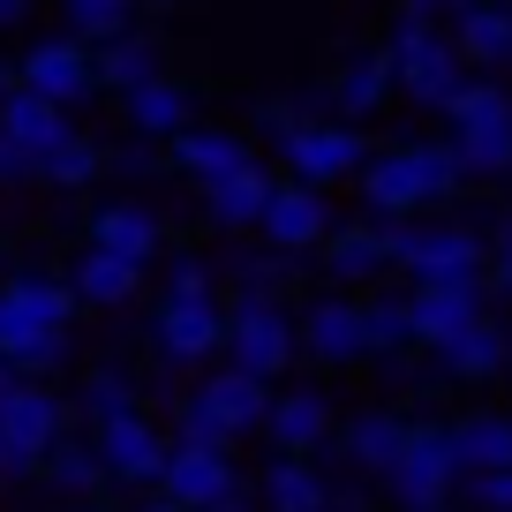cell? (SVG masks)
<instances>
[{
	"label": "cell",
	"mask_w": 512,
	"mask_h": 512,
	"mask_svg": "<svg viewBox=\"0 0 512 512\" xmlns=\"http://www.w3.org/2000/svg\"><path fill=\"white\" fill-rule=\"evenodd\" d=\"M324 279H339V287H369L377 272H392V241H384V226L377 219H354V226H339L332 241H324Z\"/></svg>",
	"instance_id": "cell-21"
},
{
	"label": "cell",
	"mask_w": 512,
	"mask_h": 512,
	"mask_svg": "<svg viewBox=\"0 0 512 512\" xmlns=\"http://www.w3.org/2000/svg\"><path fill=\"white\" fill-rule=\"evenodd\" d=\"M53 8H61V31L83 38V46H113L144 16V0H53Z\"/></svg>",
	"instance_id": "cell-32"
},
{
	"label": "cell",
	"mask_w": 512,
	"mask_h": 512,
	"mask_svg": "<svg viewBox=\"0 0 512 512\" xmlns=\"http://www.w3.org/2000/svg\"><path fill=\"white\" fill-rule=\"evenodd\" d=\"M452 445H460L467 475H497V467H512V415H467V422H452Z\"/></svg>",
	"instance_id": "cell-33"
},
{
	"label": "cell",
	"mask_w": 512,
	"mask_h": 512,
	"mask_svg": "<svg viewBox=\"0 0 512 512\" xmlns=\"http://www.w3.org/2000/svg\"><path fill=\"white\" fill-rule=\"evenodd\" d=\"M68 317H76V287L53 272H8L0 279V354L23 362V377H46L68 362Z\"/></svg>",
	"instance_id": "cell-2"
},
{
	"label": "cell",
	"mask_w": 512,
	"mask_h": 512,
	"mask_svg": "<svg viewBox=\"0 0 512 512\" xmlns=\"http://www.w3.org/2000/svg\"><path fill=\"white\" fill-rule=\"evenodd\" d=\"M76 415L91 422V430H106V422H128V415H144V407H136V384H128L121 369H91V377H83Z\"/></svg>",
	"instance_id": "cell-37"
},
{
	"label": "cell",
	"mask_w": 512,
	"mask_h": 512,
	"mask_svg": "<svg viewBox=\"0 0 512 512\" xmlns=\"http://www.w3.org/2000/svg\"><path fill=\"white\" fill-rule=\"evenodd\" d=\"M16 83L76 113L83 98H98V46H83V38H68V31L61 38H31L23 61H16Z\"/></svg>",
	"instance_id": "cell-10"
},
{
	"label": "cell",
	"mask_w": 512,
	"mask_h": 512,
	"mask_svg": "<svg viewBox=\"0 0 512 512\" xmlns=\"http://www.w3.org/2000/svg\"><path fill=\"white\" fill-rule=\"evenodd\" d=\"M354 189H362L369 219L392 226V219H415V211L460 196L467 189V166H460V151H452V136H407V144H384Z\"/></svg>",
	"instance_id": "cell-1"
},
{
	"label": "cell",
	"mask_w": 512,
	"mask_h": 512,
	"mask_svg": "<svg viewBox=\"0 0 512 512\" xmlns=\"http://www.w3.org/2000/svg\"><path fill=\"white\" fill-rule=\"evenodd\" d=\"M467 8H475V0H400V16H422V23H445V31H452V23H460V16H467Z\"/></svg>",
	"instance_id": "cell-46"
},
{
	"label": "cell",
	"mask_w": 512,
	"mask_h": 512,
	"mask_svg": "<svg viewBox=\"0 0 512 512\" xmlns=\"http://www.w3.org/2000/svg\"><path fill=\"white\" fill-rule=\"evenodd\" d=\"M407 309H415V339L437 354L445 339H460L467 324H482V287H415Z\"/></svg>",
	"instance_id": "cell-25"
},
{
	"label": "cell",
	"mask_w": 512,
	"mask_h": 512,
	"mask_svg": "<svg viewBox=\"0 0 512 512\" xmlns=\"http://www.w3.org/2000/svg\"><path fill=\"white\" fill-rule=\"evenodd\" d=\"M294 347H302V324H294L279 302H234L226 309V362L234 369H249V377L272 384L279 369L294 362Z\"/></svg>",
	"instance_id": "cell-9"
},
{
	"label": "cell",
	"mask_w": 512,
	"mask_h": 512,
	"mask_svg": "<svg viewBox=\"0 0 512 512\" xmlns=\"http://www.w3.org/2000/svg\"><path fill=\"white\" fill-rule=\"evenodd\" d=\"M68 287H76V302H91V309H121V302H136V287H144V264H128V256H113V249H83L76 264H68Z\"/></svg>",
	"instance_id": "cell-29"
},
{
	"label": "cell",
	"mask_w": 512,
	"mask_h": 512,
	"mask_svg": "<svg viewBox=\"0 0 512 512\" xmlns=\"http://www.w3.org/2000/svg\"><path fill=\"white\" fill-rule=\"evenodd\" d=\"M46 482L68 497H91L98 482H106V460H98V445H83V437H61V445L46 452Z\"/></svg>",
	"instance_id": "cell-38"
},
{
	"label": "cell",
	"mask_w": 512,
	"mask_h": 512,
	"mask_svg": "<svg viewBox=\"0 0 512 512\" xmlns=\"http://www.w3.org/2000/svg\"><path fill=\"white\" fill-rule=\"evenodd\" d=\"M23 181H38V159L23 144H8V136H0V189H23Z\"/></svg>",
	"instance_id": "cell-45"
},
{
	"label": "cell",
	"mask_w": 512,
	"mask_h": 512,
	"mask_svg": "<svg viewBox=\"0 0 512 512\" xmlns=\"http://www.w3.org/2000/svg\"><path fill=\"white\" fill-rule=\"evenodd\" d=\"M272 196H279V181L264 174V166H241V174H226V181L204 189V219L219 226V234H241V226H264Z\"/></svg>",
	"instance_id": "cell-22"
},
{
	"label": "cell",
	"mask_w": 512,
	"mask_h": 512,
	"mask_svg": "<svg viewBox=\"0 0 512 512\" xmlns=\"http://www.w3.org/2000/svg\"><path fill=\"white\" fill-rule=\"evenodd\" d=\"M384 53H392V76H400V98H415L422 113H452V98L475 83L460 38L445 23H422V16H392L384 31Z\"/></svg>",
	"instance_id": "cell-3"
},
{
	"label": "cell",
	"mask_w": 512,
	"mask_h": 512,
	"mask_svg": "<svg viewBox=\"0 0 512 512\" xmlns=\"http://www.w3.org/2000/svg\"><path fill=\"white\" fill-rule=\"evenodd\" d=\"M144 8H159V16H181V8H196V0H144Z\"/></svg>",
	"instance_id": "cell-49"
},
{
	"label": "cell",
	"mask_w": 512,
	"mask_h": 512,
	"mask_svg": "<svg viewBox=\"0 0 512 512\" xmlns=\"http://www.w3.org/2000/svg\"><path fill=\"white\" fill-rule=\"evenodd\" d=\"M302 354L324 369H354L369 354V317L362 302H347V294H324V302L302 309Z\"/></svg>",
	"instance_id": "cell-14"
},
{
	"label": "cell",
	"mask_w": 512,
	"mask_h": 512,
	"mask_svg": "<svg viewBox=\"0 0 512 512\" xmlns=\"http://www.w3.org/2000/svg\"><path fill=\"white\" fill-rule=\"evenodd\" d=\"M8 91H16V61H0V98H8Z\"/></svg>",
	"instance_id": "cell-51"
},
{
	"label": "cell",
	"mask_w": 512,
	"mask_h": 512,
	"mask_svg": "<svg viewBox=\"0 0 512 512\" xmlns=\"http://www.w3.org/2000/svg\"><path fill=\"white\" fill-rule=\"evenodd\" d=\"M151 354L166 369H196L211 354H226V309L219 302H159L151 317Z\"/></svg>",
	"instance_id": "cell-11"
},
{
	"label": "cell",
	"mask_w": 512,
	"mask_h": 512,
	"mask_svg": "<svg viewBox=\"0 0 512 512\" xmlns=\"http://www.w3.org/2000/svg\"><path fill=\"white\" fill-rule=\"evenodd\" d=\"M121 106H128V136L174 144V136H189V128H196V83L159 76V83H144L136 98H121Z\"/></svg>",
	"instance_id": "cell-19"
},
{
	"label": "cell",
	"mask_w": 512,
	"mask_h": 512,
	"mask_svg": "<svg viewBox=\"0 0 512 512\" xmlns=\"http://www.w3.org/2000/svg\"><path fill=\"white\" fill-rule=\"evenodd\" d=\"M174 445H196V452H234V437H226V422H219V415H211V407L189 392V400L174 407Z\"/></svg>",
	"instance_id": "cell-39"
},
{
	"label": "cell",
	"mask_w": 512,
	"mask_h": 512,
	"mask_svg": "<svg viewBox=\"0 0 512 512\" xmlns=\"http://www.w3.org/2000/svg\"><path fill=\"white\" fill-rule=\"evenodd\" d=\"M452 38H460V53H467L475 76L512 68V0H475V8L452 23Z\"/></svg>",
	"instance_id": "cell-26"
},
{
	"label": "cell",
	"mask_w": 512,
	"mask_h": 512,
	"mask_svg": "<svg viewBox=\"0 0 512 512\" xmlns=\"http://www.w3.org/2000/svg\"><path fill=\"white\" fill-rule=\"evenodd\" d=\"M159 76H166V46L151 31H128V38H113V46H98V91L136 98L144 83H159Z\"/></svg>",
	"instance_id": "cell-27"
},
{
	"label": "cell",
	"mask_w": 512,
	"mask_h": 512,
	"mask_svg": "<svg viewBox=\"0 0 512 512\" xmlns=\"http://www.w3.org/2000/svg\"><path fill=\"white\" fill-rule=\"evenodd\" d=\"M407 430H415V422L369 407V415H354L347 430H339V452H347V467H362V475H392L400 452H407Z\"/></svg>",
	"instance_id": "cell-28"
},
{
	"label": "cell",
	"mask_w": 512,
	"mask_h": 512,
	"mask_svg": "<svg viewBox=\"0 0 512 512\" xmlns=\"http://www.w3.org/2000/svg\"><path fill=\"white\" fill-rule=\"evenodd\" d=\"M279 159H287V181H309V189H339V181H362L369 159H377V144H369L354 121H339V113H309L302 128H294L287 144H272Z\"/></svg>",
	"instance_id": "cell-6"
},
{
	"label": "cell",
	"mask_w": 512,
	"mask_h": 512,
	"mask_svg": "<svg viewBox=\"0 0 512 512\" xmlns=\"http://www.w3.org/2000/svg\"><path fill=\"white\" fill-rule=\"evenodd\" d=\"M460 497H467V512H512V467H497V475H467Z\"/></svg>",
	"instance_id": "cell-41"
},
{
	"label": "cell",
	"mask_w": 512,
	"mask_h": 512,
	"mask_svg": "<svg viewBox=\"0 0 512 512\" xmlns=\"http://www.w3.org/2000/svg\"><path fill=\"white\" fill-rule=\"evenodd\" d=\"M159 241H166L159 211L136 204V196H113V204L91 211V249H113V256H128V264H151Z\"/></svg>",
	"instance_id": "cell-20"
},
{
	"label": "cell",
	"mask_w": 512,
	"mask_h": 512,
	"mask_svg": "<svg viewBox=\"0 0 512 512\" xmlns=\"http://www.w3.org/2000/svg\"><path fill=\"white\" fill-rule=\"evenodd\" d=\"M264 249H287V256H302V249H324V241L339 234V219H332V196L324 189H309V181H279V196H272V211H264Z\"/></svg>",
	"instance_id": "cell-12"
},
{
	"label": "cell",
	"mask_w": 512,
	"mask_h": 512,
	"mask_svg": "<svg viewBox=\"0 0 512 512\" xmlns=\"http://www.w3.org/2000/svg\"><path fill=\"white\" fill-rule=\"evenodd\" d=\"M0 437H8V475L0 482L46 475V452L68 437V400H53L38 377H23L16 392H0Z\"/></svg>",
	"instance_id": "cell-8"
},
{
	"label": "cell",
	"mask_w": 512,
	"mask_h": 512,
	"mask_svg": "<svg viewBox=\"0 0 512 512\" xmlns=\"http://www.w3.org/2000/svg\"><path fill=\"white\" fill-rule=\"evenodd\" d=\"M83 512H91V505H83Z\"/></svg>",
	"instance_id": "cell-54"
},
{
	"label": "cell",
	"mask_w": 512,
	"mask_h": 512,
	"mask_svg": "<svg viewBox=\"0 0 512 512\" xmlns=\"http://www.w3.org/2000/svg\"><path fill=\"white\" fill-rule=\"evenodd\" d=\"M490 279H497V294L512 302V211L497 219V241H490Z\"/></svg>",
	"instance_id": "cell-44"
},
{
	"label": "cell",
	"mask_w": 512,
	"mask_h": 512,
	"mask_svg": "<svg viewBox=\"0 0 512 512\" xmlns=\"http://www.w3.org/2000/svg\"><path fill=\"white\" fill-rule=\"evenodd\" d=\"M23 384V362H8V354H0V392H16Z\"/></svg>",
	"instance_id": "cell-48"
},
{
	"label": "cell",
	"mask_w": 512,
	"mask_h": 512,
	"mask_svg": "<svg viewBox=\"0 0 512 512\" xmlns=\"http://www.w3.org/2000/svg\"><path fill=\"white\" fill-rule=\"evenodd\" d=\"M460 482H467V467H460V445H452V422H415L400 467L384 475V490H392L400 512H445Z\"/></svg>",
	"instance_id": "cell-7"
},
{
	"label": "cell",
	"mask_w": 512,
	"mask_h": 512,
	"mask_svg": "<svg viewBox=\"0 0 512 512\" xmlns=\"http://www.w3.org/2000/svg\"><path fill=\"white\" fill-rule=\"evenodd\" d=\"M106 166L128 174V181H144L151 166H159V151H151V136H128V144H106Z\"/></svg>",
	"instance_id": "cell-43"
},
{
	"label": "cell",
	"mask_w": 512,
	"mask_h": 512,
	"mask_svg": "<svg viewBox=\"0 0 512 512\" xmlns=\"http://www.w3.org/2000/svg\"><path fill=\"white\" fill-rule=\"evenodd\" d=\"M98 174H106V144H91V136H68V144H53L46 159H38V181H46V189H91Z\"/></svg>",
	"instance_id": "cell-35"
},
{
	"label": "cell",
	"mask_w": 512,
	"mask_h": 512,
	"mask_svg": "<svg viewBox=\"0 0 512 512\" xmlns=\"http://www.w3.org/2000/svg\"><path fill=\"white\" fill-rule=\"evenodd\" d=\"M0 136L23 144L31 159H46V151L68 144L76 128H68V106H53V98H38V91H23V83H16V91L0 98Z\"/></svg>",
	"instance_id": "cell-23"
},
{
	"label": "cell",
	"mask_w": 512,
	"mask_h": 512,
	"mask_svg": "<svg viewBox=\"0 0 512 512\" xmlns=\"http://www.w3.org/2000/svg\"><path fill=\"white\" fill-rule=\"evenodd\" d=\"M505 362H512V332H505L497 317L467 324L460 339H445V347H437V369H445V377H460V384H482V377H497Z\"/></svg>",
	"instance_id": "cell-30"
},
{
	"label": "cell",
	"mask_w": 512,
	"mask_h": 512,
	"mask_svg": "<svg viewBox=\"0 0 512 512\" xmlns=\"http://www.w3.org/2000/svg\"><path fill=\"white\" fill-rule=\"evenodd\" d=\"M196 400H204L211 415L226 422V437H249V430H264V422H272V400H279V392H272L264 377H249V369H234V362H226L219 377H204V384H196Z\"/></svg>",
	"instance_id": "cell-18"
},
{
	"label": "cell",
	"mask_w": 512,
	"mask_h": 512,
	"mask_svg": "<svg viewBox=\"0 0 512 512\" xmlns=\"http://www.w3.org/2000/svg\"><path fill=\"white\" fill-rule=\"evenodd\" d=\"M362 317H369V354H377V362H392V354L422 347V339H415V309H407V294H369Z\"/></svg>",
	"instance_id": "cell-34"
},
{
	"label": "cell",
	"mask_w": 512,
	"mask_h": 512,
	"mask_svg": "<svg viewBox=\"0 0 512 512\" xmlns=\"http://www.w3.org/2000/svg\"><path fill=\"white\" fill-rule=\"evenodd\" d=\"M264 437H272L279 452H317L324 437H332V400L324 392H309V384H294V392H279L272 400V422H264Z\"/></svg>",
	"instance_id": "cell-24"
},
{
	"label": "cell",
	"mask_w": 512,
	"mask_h": 512,
	"mask_svg": "<svg viewBox=\"0 0 512 512\" xmlns=\"http://www.w3.org/2000/svg\"><path fill=\"white\" fill-rule=\"evenodd\" d=\"M392 272H407L415 287H482L490 272V241L460 219H392Z\"/></svg>",
	"instance_id": "cell-4"
},
{
	"label": "cell",
	"mask_w": 512,
	"mask_h": 512,
	"mask_svg": "<svg viewBox=\"0 0 512 512\" xmlns=\"http://www.w3.org/2000/svg\"><path fill=\"white\" fill-rule=\"evenodd\" d=\"M392 98H400V76H392V53L384 46L347 53V61L332 68V83H324V106H332L339 121H354V128H362L369 113H384Z\"/></svg>",
	"instance_id": "cell-13"
},
{
	"label": "cell",
	"mask_w": 512,
	"mask_h": 512,
	"mask_svg": "<svg viewBox=\"0 0 512 512\" xmlns=\"http://www.w3.org/2000/svg\"><path fill=\"white\" fill-rule=\"evenodd\" d=\"M166 302H219V279H211L204 256H174V272H166Z\"/></svg>",
	"instance_id": "cell-40"
},
{
	"label": "cell",
	"mask_w": 512,
	"mask_h": 512,
	"mask_svg": "<svg viewBox=\"0 0 512 512\" xmlns=\"http://www.w3.org/2000/svg\"><path fill=\"white\" fill-rule=\"evenodd\" d=\"M23 16H31V0H0V31H16Z\"/></svg>",
	"instance_id": "cell-47"
},
{
	"label": "cell",
	"mask_w": 512,
	"mask_h": 512,
	"mask_svg": "<svg viewBox=\"0 0 512 512\" xmlns=\"http://www.w3.org/2000/svg\"><path fill=\"white\" fill-rule=\"evenodd\" d=\"M136 512H189V505H174V497H151V505H136Z\"/></svg>",
	"instance_id": "cell-50"
},
{
	"label": "cell",
	"mask_w": 512,
	"mask_h": 512,
	"mask_svg": "<svg viewBox=\"0 0 512 512\" xmlns=\"http://www.w3.org/2000/svg\"><path fill=\"white\" fill-rule=\"evenodd\" d=\"M0 475H8V437H0Z\"/></svg>",
	"instance_id": "cell-53"
},
{
	"label": "cell",
	"mask_w": 512,
	"mask_h": 512,
	"mask_svg": "<svg viewBox=\"0 0 512 512\" xmlns=\"http://www.w3.org/2000/svg\"><path fill=\"white\" fill-rule=\"evenodd\" d=\"M211 512H249V497H226V505H211Z\"/></svg>",
	"instance_id": "cell-52"
},
{
	"label": "cell",
	"mask_w": 512,
	"mask_h": 512,
	"mask_svg": "<svg viewBox=\"0 0 512 512\" xmlns=\"http://www.w3.org/2000/svg\"><path fill=\"white\" fill-rule=\"evenodd\" d=\"M264 512H332V490H324V475L309 460L279 452V460L264 467Z\"/></svg>",
	"instance_id": "cell-31"
},
{
	"label": "cell",
	"mask_w": 512,
	"mask_h": 512,
	"mask_svg": "<svg viewBox=\"0 0 512 512\" xmlns=\"http://www.w3.org/2000/svg\"><path fill=\"white\" fill-rule=\"evenodd\" d=\"M91 445H98V460H106V482H159L166 460H174V437H166L159 422H144V415L91 430Z\"/></svg>",
	"instance_id": "cell-15"
},
{
	"label": "cell",
	"mask_w": 512,
	"mask_h": 512,
	"mask_svg": "<svg viewBox=\"0 0 512 512\" xmlns=\"http://www.w3.org/2000/svg\"><path fill=\"white\" fill-rule=\"evenodd\" d=\"M159 497H174V505H189V512H211V505H226V497H241V475H234L226 452L174 445V460H166V475H159Z\"/></svg>",
	"instance_id": "cell-16"
},
{
	"label": "cell",
	"mask_w": 512,
	"mask_h": 512,
	"mask_svg": "<svg viewBox=\"0 0 512 512\" xmlns=\"http://www.w3.org/2000/svg\"><path fill=\"white\" fill-rule=\"evenodd\" d=\"M166 151H174L166 166H174V174H189L196 189H211V181H226V174H241V166H256L249 136H234V128H204V121H196L189 136H174Z\"/></svg>",
	"instance_id": "cell-17"
},
{
	"label": "cell",
	"mask_w": 512,
	"mask_h": 512,
	"mask_svg": "<svg viewBox=\"0 0 512 512\" xmlns=\"http://www.w3.org/2000/svg\"><path fill=\"white\" fill-rule=\"evenodd\" d=\"M302 121H309V106H287V98H256V136L287 144V136H294Z\"/></svg>",
	"instance_id": "cell-42"
},
{
	"label": "cell",
	"mask_w": 512,
	"mask_h": 512,
	"mask_svg": "<svg viewBox=\"0 0 512 512\" xmlns=\"http://www.w3.org/2000/svg\"><path fill=\"white\" fill-rule=\"evenodd\" d=\"M287 287H294V256H287V249L234 256V302H279Z\"/></svg>",
	"instance_id": "cell-36"
},
{
	"label": "cell",
	"mask_w": 512,
	"mask_h": 512,
	"mask_svg": "<svg viewBox=\"0 0 512 512\" xmlns=\"http://www.w3.org/2000/svg\"><path fill=\"white\" fill-rule=\"evenodd\" d=\"M452 151H460L467 181H505L512 174V91L497 76H475L452 98Z\"/></svg>",
	"instance_id": "cell-5"
}]
</instances>
